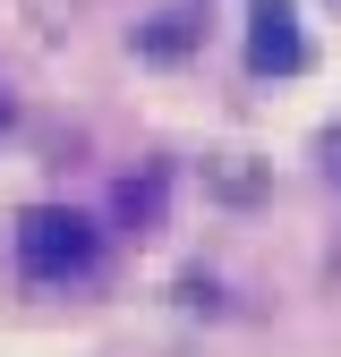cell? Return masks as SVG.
<instances>
[{"label":"cell","instance_id":"obj_5","mask_svg":"<svg viewBox=\"0 0 341 357\" xmlns=\"http://www.w3.org/2000/svg\"><path fill=\"white\" fill-rule=\"evenodd\" d=\"M333 170H341V137H333Z\"/></svg>","mask_w":341,"mask_h":357},{"label":"cell","instance_id":"obj_3","mask_svg":"<svg viewBox=\"0 0 341 357\" xmlns=\"http://www.w3.org/2000/svg\"><path fill=\"white\" fill-rule=\"evenodd\" d=\"M188 43H196V17H188V9H170V17H154V26L137 34V52H154V60H180Z\"/></svg>","mask_w":341,"mask_h":357},{"label":"cell","instance_id":"obj_4","mask_svg":"<svg viewBox=\"0 0 341 357\" xmlns=\"http://www.w3.org/2000/svg\"><path fill=\"white\" fill-rule=\"evenodd\" d=\"M0 128H9V94H0Z\"/></svg>","mask_w":341,"mask_h":357},{"label":"cell","instance_id":"obj_1","mask_svg":"<svg viewBox=\"0 0 341 357\" xmlns=\"http://www.w3.org/2000/svg\"><path fill=\"white\" fill-rule=\"evenodd\" d=\"M17 264L34 281H85L103 264V230L68 204H34V213H17Z\"/></svg>","mask_w":341,"mask_h":357},{"label":"cell","instance_id":"obj_2","mask_svg":"<svg viewBox=\"0 0 341 357\" xmlns=\"http://www.w3.org/2000/svg\"><path fill=\"white\" fill-rule=\"evenodd\" d=\"M247 60L265 77H290L307 60V34H298V0H256V26H247Z\"/></svg>","mask_w":341,"mask_h":357}]
</instances>
